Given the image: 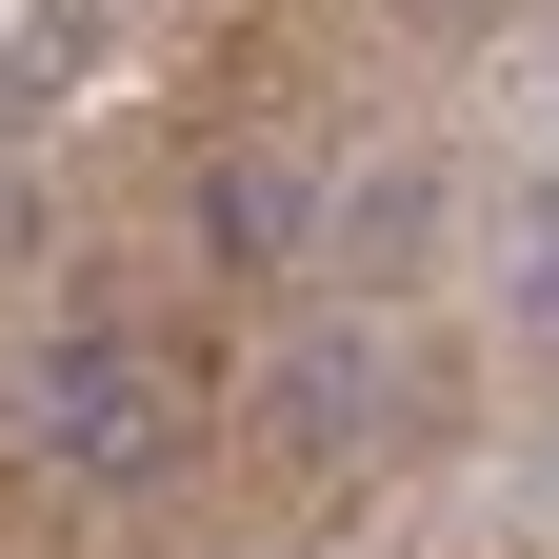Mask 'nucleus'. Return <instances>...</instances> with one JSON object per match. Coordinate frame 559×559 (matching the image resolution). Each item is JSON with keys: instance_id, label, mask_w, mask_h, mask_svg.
I'll return each mask as SVG.
<instances>
[{"instance_id": "obj_3", "label": "nucleus", "mask_w": 559, "mask_h": 559, "mask_svg": "<svg viewBox=\"0 0 559 559\" xmlns=\"http://www.w3.org/2000/svg\"><path fill=\"white\" fill-rule=\"evenodd\" d=\"M300 240H320V180L300 160H200V260L221 280H280Z\"/></svg>"}, {"instance_id": "obj_1", "label": "nucleus", "mask_w": 559, "mask_h": 559, "mask_svg": "<svg viewBox=\"0 0 559 559\" xmlns=\"http://www.w3.org/2000/svg\"><path fill=\"white\" fill-rule=\"evenodd\" d=\"M180 360L160 340H120V320H60L40 360H21V460H60V479H160L180 460Z\"/></svg>"}, {"instance_id": "obj_2", "label": "nucleus", "mask_w": 559, "mask_h": 559, "mask_svg": "<svg viewBox=\"0 0 559 559\" xmlns=\"http://www.w3.org/2000/svg\"><path fill=\"white\" fill-rule=\"evenodd\" d=\"M380 419H400V360H380L360 320H300V340L260 360V440H280V460H360Z\"/></svg>"}, {"instance_id": "obj_6", "label": "nucleus", "mask_w": 559, "mask_h": 559, "mask_svg": "<svg viewBox=\"0 0 559 559\" xmlns=\"http://www.w3.org/2000/svg\"><path fill=\"white\" fill-rule=\"evenodd\" d=\"M539 100H559V60H539Z\"/></svg>"}, {"instance_id": "obj_5", "label": "nucleus", "mask_w": 559, "mask_h": 559, "mask_svg": "<svg viewBox=\"0 0 559 559\" xmlns=\"http://www.w3.org/2000/svg\"><path fill=\"white\" fill-rule=\"evenodd\" d=\"M81 60H100V21H21V40H0V100H21V120H40L60 81H81Z\"/></svg>"}, {"instance_id": "obj_4", "label": "nucleus", "mask_w": 559, "mask_h": 559, "mask_svg": "<svg viewBox=\"0 0 559 559\" xmlns=\"http://www.w3.org/2000/svg\"><path fill=\"white\" fill-rule=\"evenodd\" d=\"M419 221H440V180H360V200H340V260L400 280V240H419Z\"/></svg>"}]
</instances>
